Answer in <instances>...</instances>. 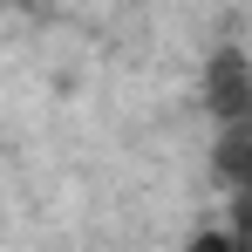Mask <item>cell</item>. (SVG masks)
<instances>
[{
  "label": "cell",
  "instance_id": "obj_1",
  "mask_svg": "<svg viewBox=\"0 0 252 252\" xmlns=\"http://www.w3.org/2000/svg\"><path fill=\"white\" fill-rule=\"evenodd\" d=\"M205 109L218 116V129L252 123V62L239 48H218L205 62Z\"/></svg>",
  "mask_w": 252,
  "mask_h": 252
},
{
  "label": "cell",
  "instance_id": "obj_2",
  "mask_svg": "<svg viewBox=\"0 0 252 252\" xmlns=\"http://www.w3.org/2000/svg\"><path fill=\"white\" fill-rule=\"evenodd\" d=\"M211 177L225 184L232 205H252V123L218 129V143H211Z\"/></svg>",
  "mask_w": 252,
  "mask_h": 252
}]
</instances>
